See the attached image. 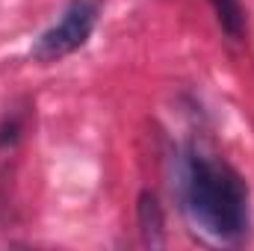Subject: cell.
Segmentation results:
<instances>
[{"label":"cell","mask_w":254,"mask_h":251,"mask_svg":"<svg viewBox=\"0 0 254 251\" xmlns=\"http://www.w3.org/2000/svg\"><path fill=\"white\" fill-rule=\"evenodd\" d=\"M175 189L190 225L213 243L234 246L249 231V187L222 157L192 145L178 157Z\"/></svg>","instance_id":"1"},{"label":"cell","mask_w":254,"mask_h":251,"mask_svg":"<svg viewBox=\"0 0 254 251\" xmlns=\"http://www.w3.org/2000/svg\"><path fill=\"white\" fill-rule=\"evenodd\" d=\"M95 24H98V3L95 0H74L60 15V21L36 39V45L30 51L33 60L42 65H54L65 57H71L74 51H80L89 42Z\"/></svg>","instance_id":"2"},{"label":"cell","mask_w":254,"mask_h":251,"mask_svg":"<svg viewBox=\"0 0 254 251\" xmlns=\"http://www.w3.org/2000/svg\"><path fill=\"white\" fill-rule=\"evenodd\" d=\"M210 6L216 9V18H219L222 30H225L231 39H240V36H243V24H246L243 0H210Z\"/></svg>","instance_id":"3"},{"label":"cell","mask_w":254,"mask_h":251,"mask_svg":"<svg viewBox=\"0 0 254 251\" xmlns=\"http://www.w3.org/2000/svg\"><path fill=\"white\" fill-rule=\"evenodd\" d=\"M139 222H142V234L148 243H163L160 240V231H163V213H160V204L154 195H142V204H139Z\"/></svg>","instance_id":"4"}]
</instances>
